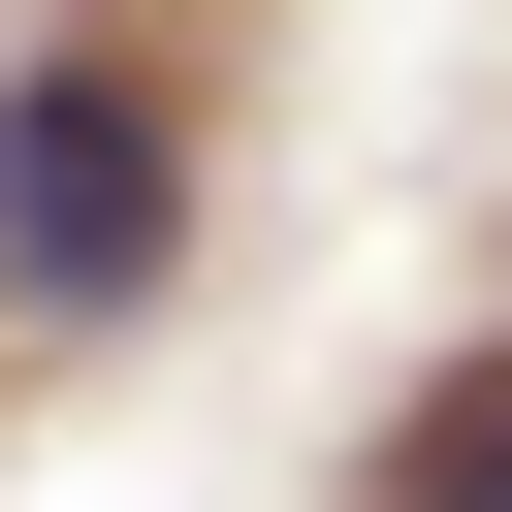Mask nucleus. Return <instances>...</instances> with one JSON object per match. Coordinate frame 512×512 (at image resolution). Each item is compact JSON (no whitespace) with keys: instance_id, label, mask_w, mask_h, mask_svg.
Segmentation results:
<instances>
[{"instance_id":"obj_1","label":"nucleus","mask_w":512,"mask_h":512,"mask_svg":"<svg viewBox=\"0 0 512 512\" xmlns=\"http://www.w3.org/2000/svg\"><path fill=\"white\" fill-rule=\"evenodd\" d=\"M160 256H192V128L128 64H32L0 96V288L32 320H160Z\"/></svg>"},{"instance_id":"obj_2","label":"nucleus","mask_w":512,"mask_h":512,"mask_svg":"<svg viewBox=\"0 0 512 512\" xmlns=\"http://www.w3.org/2000/svg\"><path fill=\"white\" fill-rule=\"evenodd\" d=\"M384 512H512V384H448V416L384 448Z\"/></svg>"}]
</instances>
